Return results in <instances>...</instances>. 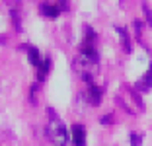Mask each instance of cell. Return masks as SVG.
Returning <instances> with one entry per match:
<instances>
[{"instance_id": "obj_7", "label": "cell", "mask_w": 152, "mask_h": 146, "mask_svg": "<svg viewBox=\"0 0 152 146\" xmlns=\"http://www.w3.org/2000/svg\"><path fill=\"white\" fill-rule=\"evenodd\" d=\"M115 31L119 33V39H121V47H123V51H125V53H131V51H133V45H131L129 31H127L125 27H121V26H117Z\"/></svg>"}, {"instance_id": "obj_14", "label": "cell", "mask_w": 152, "mask_h": 146, "mask_svg": "<svg viewBox=\"0 0 152 146\" xmlns=\"http://www.w3.org/2000/svg\"><path fill=\"white\" fill-rule=\"evenodd\" d=\"M57 4H58V8L63 10V12L68 10V0H57Z\"/></svg>"}, {"instance_id": "obj_3", "label": "cell", "mask_w": 152, "mask_h": 146, "mask_svg": "<svg viewBox=\"0 0 152 146\" xmlns=\"http://www.w3.org/2000/svg\"><path fill=\"white\" fill-rule=\"evenodd\" d=\"M102 96H103V90L96 84H90L88 90H86V99H88L90 105H94V107H98L102 103Z\"/></svg>"}, {"instance_id": "obj_4", "label": "cell", "mask_w": 152, "mask_h": 146, "mask_svg": "<svg viewBox=\"0 0 152 146\" xmlns=\"http://www.w3.org/2000/svg\"><path fill=\"white\" fill-rule=\"evenodd\" d=\"M134 90H139V92H142V93H148L152 90V64L148 66V70L144 72V76L134 84Z\"/></svg>"}, {"instance_id": "obj_8", "label": "cell", "mask_w": 152, "mask_h": 146, "mask_svg": "<svg viewBox=\"0 0 152 146\" xmlns=\"http://www.w3.org/2000/svg\"><path fill=\"white\" fill-rule=\"evenodd\" d=\"M27 58H29V62H31L33 66H37L43 57H41L39 49H35V47H27Z\"/></svg>"}, {"instance_id": "obj_12", "label": "cell", "mask_w": 152, "mask_h": 146, "mask_svg": "<svg viewBox=\"0 0 152 146\" xmlns=\"http://www.w3.org/2000/svg\"><path fill=\"white\" fill-rule=\"evenodd\" d=\"M133 27H134L137 37H140V33H142V22H140V20H134V22H133Z\"/></svg>"}, {"instance_id": "obj_13", "label": "cell", "mask_w": 152, "mask_h": 146, "mask_svg": "<svg viewBox=\"0 0 152 146\" xmlns=\"http://www.w3.org/2000/svg\"><path fill=\"white\" fill-rule=\"evenodd\" d=\"M99 123L102 125H113V115L109 113V115H103L102 119H99Z\"/></svg>"}, {"instance_id": "obj_9", "label": "cell", "mask_w": 152, "mask_h": 146, "mask_svg": "<svg viewBox=\"0 0 152 146\" xmlns=\"http://www.w3.org/2000/svg\"><path fill=\"white\" fill-rule=\"evenodd\" d=\"M10 16H12V23L14 27H16V31H22V18H20V8H12V12H10Z\"/></svg>"}, {"instance_id": "obj_6", "label": "cell", "mask_w": 152, "mask_h": 146, "mask_svg": "<svg viewBox=\"0 0 152 146\" xmlns=\"http://www.w3.org/2000/svg\"><path fill=\"white\" fill-rule=\"evenodd\" d=\"M37 82H45L47 76H49V70H51V58L49 57H43L41 62L37 64Z\"/></svg>"}, {"instance_id": "obj_1", "label": "cell", "mask_w": 152, "mask_h": 146, "mask_svg": "<svg viewBox=\"0 0 152 146\" xmlns=\"http://www.w3.org/2000/svg\"><path fill=\"white\" fill-rule=\"evenodd\" d=\"M51 113V121L47 123V127H45V133H47V137H49V140L53 142L55 146H68V140H70V134H68L66 127H64V123L58 117H55L53 111H49Z\"/></svg>"}, {"instance_id": "obj_2", "label": "cell", "mask_w": 152, "mask_h": 146, "mask_svg": "<svg viewBox=\"0 0 152 146\" xmlns=\"http://www.w3.org/2000/svg\"><path fill=\"white\" fill-rule=\"evenodd\" d=\"M70 140L74 146H86V127L84 125H72Z\"/></svg>"}, {"instance_id": "obj_5", "label": "cell", "mask_w": 152, "mask_h": 146, "mask_svg": "<svg viewBox=\"0 0 152 146\" xmlns=\"http://www.w3.org/2000/svg\"><path fill=\"white\" fill-rule=\"evenodd\" d=\"M61 12L63 10L58 8V4H51V2H43V4L39 6V14L41 16H45V18H49V20H55L61 16Z\"/></svg>"}, {"instance_id": "obj_10", "label": "cell", "mask_w": 152, "mask_h": 146, "mask_svg": "<svg viewBox=\"0 0 152 146\" xmlns=\"http://www.w3.org/2000/svg\"><path fill=\"white\" fill-rule=\"evenodd\" d=\"M142 14H144V20H146L148 27H152V10H150L146 0H142Z\"/></svg>"}, {"instance_id": "obj_11", "label": "cell", "mask_w": 152, "mask_h": 146, "mask_svg": "<svg viewBox=\"0 0 152 146\" xmlns=\"http://www.w3.org/2000/svg\"><path fill=\"white\" fill-rule=\"evenodd\" d=\"M131 146H140L142 144V134H139V133H131Z\"/></svg>"}]
</instances>
